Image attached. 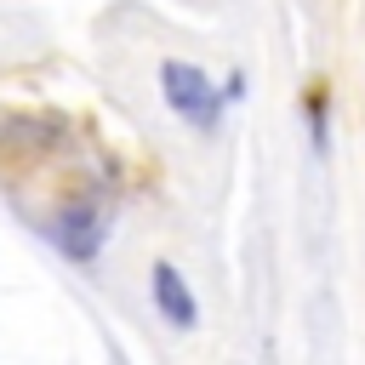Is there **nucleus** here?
Masks as SVG:
<instances>
[{
  "mask_svg": "<svg viewBox=\"0 0 365 365\" xmlns=\"http://www.w3.org/2000/svg\"><path fill=\"white\" fill-rule=\"evenodd\" d=\"M160 91H165V103L188 120V125H200V131H211L217 125V103H222V91L194 68V63H160Z\"/></svg>",
  "mask_w": 365,
  "mask_h": 365,
  "instance_id": "obj_1",
  "label": "nucleus"
},
{
  "mask_svg": "<svg viewBox=\"0 0 365 365\" xmlns=\"http://www.w3.org/2000/svg\"><path fill=\"white\" fill-rule=\"evenodd\" d=\"M51 245L68 262H91L103 251V217H97V205H63L51 217Z\"/></svg>",
  "mask_w": 365,
  "mask_h": 365,
  "instance_id": "obj_2",
  "label": "nucleus"
},
{
  "mask_svg": "<svg viewBox=\"0 0 365 365\" xmlns=\"http://www.w3.org/2000/svg\"><path fill=\"white\" fill-rule=\"evenodd\" d=\"M148 291H154L160 319H171L177 331H194V325H200V302H194V291H188V279H182V268H177V262H154Z\"/></svg>",
  "mask_w": 365,
  "mask_h": 365,
  "instance_id": "obj_3",
  "label": "nucleus"
},
{
  "mask_svg": "<svg viewBox=\"0 0 365 365\" xmlns=\"http://www.w3.org/2000/svg\"><path fill=\"white\" fill-rule=\"evenodd\" d=\"M308 120H314V143L325 148V86H308Z\"/></svg>",
  "mask_w": 365,
  "mask_h": 365,
  "instance_id": "obj_4",
  "label": "nucleus"
}]
</instances>
